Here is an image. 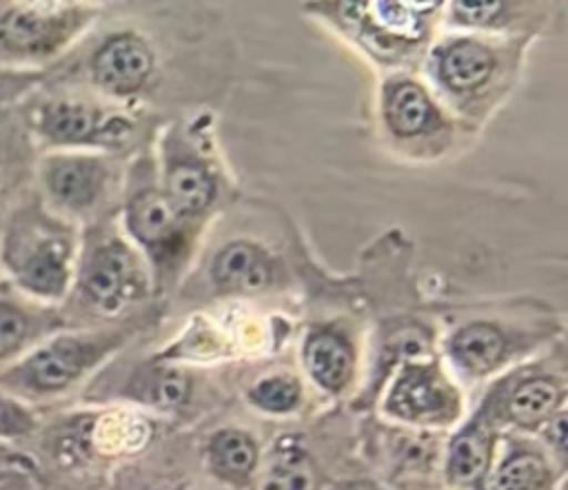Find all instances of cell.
I'll return each mask as SVG.
<instances>
[{
	"mask_svg": "<svg viewBox=\"0 0 568 490\" xmlns=\"http://www.w3.org/2000/svg\"><path fill=\"white\" fill-rule=\"evenodd\" d=\"M111 171L93 153L42 151L33 164V191L60 217L84 215L102 200Z\"/></svg>",
	"mask_w": 568,
	"mask_h": 490,
	"instance_id": "cell-5",
	"label": "cell"
},
{
	"mask_svg": "<svg viewBox=\"0 0 568 490\" xmlns=\"http://www.w3.org/2000/svg\"><path fill=\"white\" fill-rule=\"evenodd\" d=\"M541 437L548 443L550 452L559 459V463H564L566 459V412H557L555 417H550L544 426H541Z\"/></svg>",
	"mask_w": 568,
	"mask_h": 490,
	"instance_id": "cell-28",
	"label": "cell"
},
{
	"mask_svg": "<svg viewBox=\"0 0 568 490\" xmlns=\"http://www.w3.org/2000/svg\"><path fill=\"white\" fill-rule=\"evenodd\" d=\"M430 104L424 91L415 84H399L388 102V124L399 135H413L426 126Z\"/></svg>",
	"mask_w": 568,
	"mask_h": 490,
	"instance_id": "cell-24",
	"label": "cell"
},
{
	"mask_svg": "<svg viewBox=\"0 0 568 490\" xmlns=\"http://www.w3.org/2000/svg\"><path fill=\"white\" fill-rule=\"evenodd\" d=\"M379 7H384V9H379V13H382V18H384V24L395 27V29H397V27H408V24H413L408 11L399 9V4H379Z\"/></svg>",
	"mask_w": 568,
	"mask_h": 490,
	"instance_id": "cell-30",
	"label": "cell"
},
{
	"mask_svg": "<svg viewBox=\"0 0 568 490\" xmlns=\"http://www.w3.org/2000/svg\"><path fill=\"white\" fill-rule=\"evenodd\" d=\"M448 355L459 372L468 377H484L504 361L506 337L495 326L475 321L450 337Z\"/></svg>",
	"mask_w": 568,
	"mask_h": 490,
	"instance_id": "cell-14",
	"label": "cell"
},
{
	"mask_svg": "<svg viewBox=\"0 0 568 490\" xmlns=\"http://www.w3.org/2000/svg\"><path fill=\"white\" fill-rule=\"evenodd\" d=\"M495 435L486 421V415L479 412L470 419L448 443L446 452V477L453 486L459 488H481L493 470Z\"/></svg>",
	"mask_w": 568,
	"mask_h": 490,
	"instance_id": "cell-10",
	"label": "cell"
},
{
	"mask_svg": "<svg viewBox=\"0 0 568 490\" xmlns=\"http://www.w3.org/2000/svg\"><path fill=\"white\" fill-rule=\"evenodd\" d=\"M38 149L20 124L13 106L0 111V215L31 186Z\"/></svg>",
	"mask_w": 568,
	"mask_h": 490,
	"instance_id": "cell-11",
	"label": "cell"
},
{
	"mask_svg": "<svg viewBox=\"0 0 568 490\" xmlns=\"http://www.w3.org/2000/svg\"><path fill=\"white\" fill-rule=\"evenodd\" d=\"M175 224V208L155 191H142L126 204V226L131 235L144 244L164 239Z\"/></svg>",
	"mask_w": 568,
	"mask_h": 490,
	"instance_id": "cell-20",
	"label": "cell"
},
{
	"mask_svg": "<svg viewBox=\"0 0 568 490\" xmlns=\"http://www.w3.org/2000/svg\"><path fill=\"white\" fill-rule=\"evenodd\" d=\"M151 73V51L135 35H113L89 58L91 82L111 95H126Z\"/></svg>",
	"mask_w": 568,
	"mask_h": 490,
	"instance_id": "cell-9",
	"label": "cell"
},
{
	"mask_svg": "<svg viewBox=\"0 0 568 490\" xmlns=\"http://www.w3.org/2000/svg\"><path fill=\"white\" fill-rule=\"evenodd\" d=\"M166 193V200L175 211L197 213L209 206L213 197V182L197 164L182 162L169 171Z\"/></svg>",
	"mask_w": 568,
	"mask_h": 490,
	"instance_id": "cell-22",
	"label": "cell"
},
{
	"mask_svg": "<svg viewBox=\"0 0 568 490\" xmlns=\"http://www.w3.org/2000/svg\"><path fill=\"white\" fill-rule=\"evenodd\" d=\"M561 401L564 388L559 379L532 375L513 386L504 399V415L521 428H537L561 412Z\"/></svg>",
	"mask_w": 568,
	"mask_h": 490,
	"instance_id": "cell-15",
	"label": "cell"
},
{
	"mask_svg": "<svg viewBox=\"0 0 568 490\" xmlns=\"http://www.w3.org/2000/svg\"><path fill=\"white\" fill-rule=\"evenodd\" d=\"M38 153L78 151L82 146L118 140L124 129L118 118L84 98L62 91L47 78L13 106Z\"/></svg>",
	"mask_w": 568,
	"mask_h": 490,
	"instance_id": "cell-4",
	"label": "cell"
},
{
	"mask_svg": "<svg viewBox=\"0 0 568 490\" xmlns=\"http://www.w3.org/2000/svg\"><path fill=\"white\" fill-rule=\"evenodd\" d=\"M42 415L0 388V443L24 448L40 428Z\"/></svg>",
	"mask_w": 568,
	"mask_h": 490,
	"instance_id": "cell-25",
	"label": "cell"
},
{
	"mask_svg": "<svg viewBox=\"0 0 568 490\" xmlns=\"http://www.w3.org/2000/svg\"><path fill=\"white\" fill-rule=\"evenodd\" d=\"M304 368L308 377L326 392H342L355 370V353L351 344L331 330H317L308 335L302 350Z\"/></svg>",
	"mask_w": 568,
	"mask_h": 490,
	"instance_id": "cell-12",
	"label": "cell"
},
{
	"mask_svg": "<svg viewBox=\"0 0 568 490\" xmlns=\"http://www.w3.org/2000/svg\"><path fill=\"white\" fill-rule=\"evenodd\" d=\"M60 328H64V317L58 306L29 299L0 279V368Z\"/></svg>",
	"mask_w": 568,
	"mask_h": 490,
	"instance_id": "cell-8",
	"label": "cell"
},
{
	"mask_svg": "<svg viewBox=\"0 0 568 490\" xmlns=\"http://www.w3.org/2000/svg\"><path fill=\"white\" fill-rule=\"evenodd\" d=\"M493 71V55L477 42H455L442 60V75L450 89L466 91L481 84Z\"/></svg>",
	"mask_w": 568,
	"mask_h": 490,
	"instance_id": "cell-21",
	"label": "cell"
},
{
	"mask_svg": "<svg viewBox=\"0 0 568 490\" xmlns=\"http://www.w3.org/2000/svg\"><path fill=\"white\" fill-rule=\"evenodd\" d=\"M501 2H455V13L459 20L470 24H486L497 16Z\"/></svg>",
	"mask_w": 568,
	"mask_h": 490,
	"instance_id": "cell-29",
	"label": "cell"
},
{
	"mask_svg": "<svg viewBox=\"0 0 568 490\" xmlns=\"http://www.w3.org/2000/svg\"><path fill=\"white\" fill-rule=\"evenodd\" d=\"M384 410L413 426H442L457 417L459 395L435 364L406 361L388 386Z\"/></svg>",
	"mask_w": 568,
	"mask_h": 490,
	"instance_id": "cell-6",
	"label": "cell"
},
{
	"mask_svg": "<svg viewBox=\"0 0 568 490\" xmlns=\"http://www.w3.org/2000/svg\"><path fill=\"white\" fill-rule=\"evenodd\" d=\"M131 399L155 408H178L191 395V379L178 368H140L124 390Z\"/></svg>",
	"mask_w": 568,
	"mask_h": 490,
	"instance_id": "cell-19",
	"label": "cell"
},
{
	"mask_svg": "<svg viewBox=\"0 0 568 490\" xmlns=\"http://www.w3.org/2000/svg\"><path fill=\"white\" fill-rule=\"evenodd\" d=\"M133 284V257L129 248L113 237L91 244L82 259L75 262L71 279L82 304L98 313H115L131 297Z\"/></svg>",
	"mask_w": 568,
	"mask_h": 490,
	"instance_id": "cell-7",
	"label": "cell"
},
{
	"mask_svg": "<svg viewBox=\"0 0 568 490\" xmlns=\"http://www.w3.org/2000/svg\"><path fill=\"white\" fill-rule=\"evenodd\" d=\"M253 490H320V477L313 459L297 446L273 450L266 466L255 472Z\"/></svg>",
	"mask_w": 568,
	"mask_h": 490,
	"instance_id": "cell-17",
	"label": "cell"
},
{
	"mask_svg": "<svg viewBox=\"0 0 568 490\" xmlns=\"http://www.w3.org/2000/svg\"><path fill=\"white\" fill-rule=\"evenodd\" d=\"M552 483L550 461L541 452L515 448L488 472L484 490H552Z\"/></svg>",
	"mask_w": 568,
	"mask_h": 490,
	"instance_id": "cell-16",
	"label": "cell"
},
{
	"mask_svg": "<svg viewBox=\"0 0 568 490\" xmlns=\"http://www.w3.org/2000/svg\"><path fill=\"white\" fill-rule=\"evenodd\" d=\"M122 339V333L106 328H60L0 368V388L42 415L80 386Z\"/></svg>",
	"mask_w": 568,
	"mask_h": 490,
	"instance_id": "cell-2",
	"label": "cell"
},
{
	"mask_svg": "<svg viewBox=\"0 0 568 490\" xmlns=\"http://www.w3.org/2000/svg\"><path fill=\"white\" fill-rule=\"evenodd\" d=\"M0 220H2V215H0Z\"/></svg>",
	"mask_w": 568,
	"mask_h": 490,
	"instance_id": "cell-35",
	"label": "cell"
},
{
	"mask_svg": "<svg viewBox=\"0 0 568 490\" xmlns=\"http://www.w3.org/2000/svg\"><path fill=\"white\" fill-rule=\"evenodd\" d=\"M44 73H22L0 69V111L16 106L31 89L42 82Z\"/></svg>",
	"mask_w": 568,
	"mask_h": 490,
	"instance_id": "cell-26",
	"label": "cell"
},
{
	"mask_svg": "<svg viewBox=\"0 0 568 490\" xmlns=\"http://www.w3.org/2000/svg\"><path fill=\"white\" fill-rule=\"evenodd\" d=\"M0 472H11V474H20L33 481L36 486V477H38V466L33 461V457L18 446H7L0 443Z\"/></svg>",
	"mask_w": 568,
	"mask_h": 490,
	"instance_id": "cell-27",
	"label": "cell"
},
{
	"mask_svg": "<svg viewBox=\"0 0 568 490\" xmlns=\"http://www.w3.org/2000/svg\"><path fill=\"white\" fill-rule=\"evenodd\" d=\"M75 233L49 211L33 184L22 191L0 220V279L47 306H60L75 270Z\"/></svg>",
	"mask_w": 568,
	"mask_h": 490,
	"instance_id": "cell-1",
	"label": "cell"
},
{
	"mask_svg": "<svg viewBox=\"0 0 568 490\" xmlns=\"http://www.w3.org/2000/svg\"><path fill=\"white\" fill-rule=\"evenodd\" d=\"M142 490H191V488L182 483H155V486H144Z\"/></svg>",
	"mask_w": 568,
	"mask_h": 490,
	"instance_id": "cell-33",
	"label": "cell"
},
{
	"mask_svg": "<svg viewBox=\"0 0 568 490\" xmlns=\"http://www.w3.org/2000/svg\"><path fill=\"white\" fill-rule=\"evenodd\" d=\"M215 279L231 290H260L268 284L271 268L262 251L237 242L226 246L213 266Z\"/></svg>",
	"mask_w": 568,
	"mask_h": 490,
	"instance_id": "cell-18",
	"label": "cell"
},
{
	"mask_svg": "<svg viewBox=\"0 0 568 490\" xmlns=\"http://www.w3.org/2000/svg\"><path fill=\"white\" fill-rule=\"evenodd\" d=\"M246 397L262 412L286 415L302 404V386L291 375H268L255 381Z\"/></svg>",
	"mask_w": 568,
	"mask_h": 490,
	"instance_id": "cell-23",
	"label": "cell"
},
{
	"mask_svg": "<svg viewBox=\"0 0 568 490\" xmlns=\"http://www.w3.org/2000/svg\"><path fill=\"white\" fill-rule=\"evenodd\" d=\"M11 486H20V483H11ZM11 486H4V488H0V490H9Z\"/></svg>",
	"mask_w": 568,
	"mask_h": 490,
	"instance_id": "cell-34",
	"label": "cell"
},
{
	"mask_svg": "<svg viewBox=\"0 0 568 490\" xmlns=\"http://www.w3.org/2000/svg\"><path fill=\"white\" fill-rule=\"evenodd\" d=\"M331 490H388L375 481H364V479H355V481H342L337 486H333Z\"/></svg>",
	"mask_w": 568,
	"mask_h": 490,
	"instance_id": "cell-31",
	"label": "cell"
},
{
	"mask_svg": "<svg viewBox=\"0 0 568 490\" xmlns=\"http://www.w3.org/2000/svg\"><path fill=\"white\" fill-rule=\"evenodd\" d=\"M91 18L93 9L73 2L0 0V69L47 73Z\"/></svg>",
	"mask_w": 568,
	"mask_h": 490,
	"instance_id": "cell-3",
	"label": "cell"
},
{
	"mask_svg": "<svg viewBox=\"0 0 568 490\" xmlns=\"http://www.w3.org/2000/svg\"><path fill=\"white\" fill-rule=\"evenodd\" d=\"M11 483H33V481H31V479H27V477H20V474L0 472V488H4V486H11Z\"/></svg>",
	"mask_w": 568,
	"mask_h": 490,
	"instance_id": "cell-32",
	"label": "cell"
},
{
	"mask_svg": "<svg viewBox=\"0 0 568 490\" xmlns=\"http://www.w3.org/2000/svg\"><path fill=\"white\" fill-rule=\"evenodd\" d=\"M209 470L229 486H246L260 466L255 439L240 428H220L206 443Z\"/></svg>",
	"mask_w": 568,
	"mask_h": 490,
	"instance_id": "cell-13",
	"label": "cell"
}]
</instances>
